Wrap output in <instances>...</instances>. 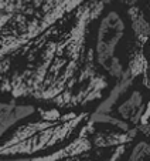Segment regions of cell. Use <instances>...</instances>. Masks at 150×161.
Listing matches in <instances>:
<instances>
[{
	"mask_svg": "<svg viewBox=\"0 0 150 161\" xmlns=\"http://www.w3.org/2000/svg\"><path fill=\"white\" fill-rule=\"evenodd\" d=\"M105 6L87 0L13 54L0 70V97L92 113L113 88L95 64L89 42L91 25Z\"/></svg>",
	"mask_w": 150,
	"mask_h": 161,
	"instance_id": "cell-1",
	"label": "cell"
},
{
	"mask_svg": "<svg viewBox=\"0 0 150 161\" xmlns=\"http://www.w3.org/2000/svg\"><path fill=\"white\" fill-rule=\"evenodd\" d=\"M91 111H64L36 106L0 137V160H31L67 144L79 131Z\"/></svg>",
	"mask_w": 150,
	"mask_h": 161,
	"instance_id": "cell-2",
	"label": "cell"
},
{
	"mask_svg": "<svg viewBox=\"0 0 150 161\" xmlns=\"http://www.w3.org/2000/svg\"><path fill=\"white\" fill-rule=\"evenodd\" d=\"M87 0H0V70L24 46Z\"/></svg>",
	"mask_w": 150,
	"mask_h": 161,
	"instance_id": "cell-3",
	"label": "cell"
},
{
	"mask_svg": "<svg viewBox=\"0 0 150 161\" xmlns=\"http://www.w3.org/2000/svg\"><path fill=\"white\" fill-rule=\"evenodd\" d=\"M140 136L138 130H122L88 119L67 144L28 161H126Z\"/></svg>",
	"mask_w": 150,
	"mask_h": 161,
	"instance_id": "cell-4",
	"label": "cell"
},
{
	"mask_svg": "<svg viewBox=\"0 0 150 161\" xmlns=\"http://www.w3.org/2000/svg\"><path fill=\"white\" fill-rule=\"evenodd\" d=\"M89 42L95 64L113 86L122 80L126 61L133 50L147 46L135 42L126 12L111 7V4L105 6L92 21Z\"/></svg>",
	"mask_w": 150,
	"mask_h": 161,
	"instance_id": "cell-5",
	"label": "cell"
},
{
	"mask_svg": "<svg viewBox=\"0 0 150 161\" xmlns=\"http://www.w3.org/2000/svg\"><path fill=\"white\" fill-rule=\"evenodd\" d=\"M149 107V88L136 81L123 88L113 87L108 97L93 111L109 114L130 128L139 127L143 111Z\"/></svg>",
	"mask_w": 150,
	"mask_h": 161,
	"instance_id": "cell-6",
	"label": "cell"
},
{
	"mask_svg": "<svg viewBox=\"0 0 150 161\" xmlns=\"http://www.w3.org/2000/svg\"><path fill=\"white\" fill-rule=\"evenodd\" d=\"M34 110L36 106L33 104L16 103L13 100L0 97V137L17 121L30 116Z\"/></svg>",
	"mask_w": 150,
	"mask_h": 161,
	"instance_id": "cell-7",
	"label": "cell"
},
{
	"mask_svg": "<svg viewBox=\"0 0 150 161\" xmlns=\"http://www.w3.org/2000/svg\"><path fill=\"white\" fill-rule=\"evenodd\" d=\"M0 161H28V160H0Z\"/></svg>",
	"mask_w": 150,
	"mask_h": 161,
	"instance_id": "cell-8",
	"label": "cell"
}]
</instances>
